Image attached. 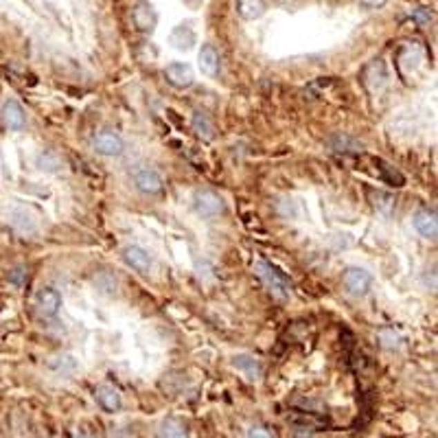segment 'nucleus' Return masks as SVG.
I'll return each instance as SVG.
<instances>
[{"instance_id":"obj_13","label":"nucleus","mask_w":438,"mask_h":438,"mask_svg":"<svg viewBox=\"0 0 438 438\" xmlns=\"http://www.w3.org/2000/svg\"><path fill=\"white\" fill-rule=\"evenodd\" d=\"M198 64H200V70L204 75L215 77L219 73V66H222V59H219L217 48L211 46V44H204L202 50H200V55H198Z\"/></svg>"},{"instance_id":"obj_8","label":"nucleus","mask_w":438,"mask_h":438,"mask_svg":"<svg viewBox=\"0 0 438 438\" xmlns=\"http://www.w3.org/2000/svg\"><path fill=\"white\" fill-rule=\"evenodd\" d=\"M364 84L370 93H381L388 84V70H385V64L381 59L370 61L364 70Z\"/></svg>"},{"instance_id":"obj_10","label":"nucleus","mask_w":438,"mask_h":438,"mask_svg":"<svg viewBox=\"0 0 438 438\" xmlns=\"http://www.w3.org/2000/svg\"><path fill=\"white\" fill-rule=\"evenodd\" d=\"M123 259H125L127 265L138 269V272H143V274H147L151 269V256L145 248H140V246H127L123 250Z\"/></svg>"},{"instance_id":"obj_12","label":"nucleus","mask_w":438,"mask_h":438,"mask_svg":"<svg viewBox=\"0 0 438 438\" xmlns=\"http://www.w3.org/2000/svg\"><path fill=\"white\" fill-rule=\"evenodd\" d=\"M415 228L425 237V239H436L438 233V222H436V213L430 209H421L415 215Z\"/></svg>"},{"instance_id":"obj_21","label":"nucleus","mask_w":438,"mask_h":438,"mask_svg":"<svg viewBox=\"0 0 438 438\" xmlns=\"http://www.w3.org/2000/svg\"><path fill=\"white\" fill-rule=\"evenodd\" d=\"M57 166H59V160L53 156V153H42V156H40V169L55 171Z\"/></svg>"},{"instance_id":"obj_18","label":"nucleus","mask_w":438,"mask_h":438,"mask_svg":"<svg viewBox=\"0 0 438 438\" xmlns=\"http://www.w3.org/2000/svg\"><path fill=\"white\" fill-rule=\"evenodd\" d=\"M235 368H239V370H243L246 372V375L250 377V379H256L261 375V364L256 362L254 357H250V355H239V357H235Z\"/></svg>"},{"instance_id":"obj_7","label":"nucleus","mask_w":438,"mask_h":438,"mask_svg":"<svg viewBox=\"0 0 438 438\" xmlns=\"http://www.w3.org/2000/svg\"><path fill=\"white\" fill-rule=\"evenodd\" d=\"M164 77L166 82H169L171 86L175 88H189L193 86V82H196V75H193V68L189 66V64H182V61H173L169 64V66L164 68Z\"/></svg>"},{"instance_id":"obj_4","label":"nucleus","mask_w":438,"mask_h":438,"mask_svg":"<svg viewBox=\"0 0 438 438\" xmlns=\"http://www.w3.org/2000/svg\"><path fill=\"white\" fill-rule=\"evenodd\" d=\"M93 147H95L97 153H101V156H121L123 149H125V143L119 134H114L110 130H103V132H97L93 136Z\"/></svg>"},{"instance_id":"obj_16","label":"nucleus","mask_w":438,"mask_h":438,"mask_svg":"<svg viewBox=\"0 0 438 438\" xmlns=\"http://www.w3.org/2000/svg\"><path fill=\"white\" fill-rule=\"evenodd\" d=\"M235 9L243 20H259L265 14V0H235Z\"/></svg>"},{"instance_id":"obj_3","label":"nucleus","mask_w":438,"mask_h":438,"mask_svg":"<svg viewBox=\"0 0 438 438\" xmlns=\"http://www.w3.org/2000/svg\"><path fill=\"white\" fill-rule=\"evenodd\" d=\"M342 283H344V287L349 289V294L364 296V294H368V289L372 285V276L364 267H349L342 274Z\"/></svg>"},{"instance_id":"obj_6","label":"nucleus","mask_w":438,"mask_h":438,"mask_svg":"<svg viewBox=\"0 0 438 438\" xmlns=\"http://www.w3.org/2000/svg\"><path fill=\"white\" fill-rule=\"evenodd\" d=\"M132 20H134V27L140 33H151L153 29H156V24H158L156 11H153V7L149 3H145V0H138V3L134 5Z\"/></svg>"},{"instance_id":"obj_23","label":"nucleus","mask_w":438,"mask_h":438,"mask_svg":"<svg viewBox=\"0 0 438 438\" xmlns=\"http://www.w3.org/2000/svg\"><path fill=\"white\" fill-rule=\"evenodd\" d=\"M248 438H274V436L269 434L265 428H250V432H248Z\"/></svg>"},{"instance_id":"obj_1","label":"nucleus","mask_w":438,"mask_h":438,"mask_svg":"<svg viewBox=\"0 0 438 438\" xmlns=\"http://www.w3.org/2000/svg\"><path fill=\"white\" fill-rule=\"evenodd\" d=\"M256 274H259V278L267 285V289L272 292L276 298H289L292 294V283L285 278V274L278 272V269L274 265H269L265 261H259L254 265Z\"/></svg>"},{"instance_id":"obj_22","label":"nucleus","mask_w":438,"mask_h":438,"mask_svg":"<svg viewBox=\"0 0 438 438\" xmlns=\"http://www.w3.org/2000/svg\"><path fill=\"white\" fill-rule=\"evenodd\" d=\"M359 5H362L364 9H381L388 0H357Z\"/></svg>"},{"instance_id":"obj_17","label":"nucleus","mask_w":438,"mask_h":438,"mask_svg":"<svg viewBox=\"0 0 438 438\" xmlns=\"http://www.w3.org/2000/svg\"><path fill=\"white\" fill-rule=\"evenodd\" d=\"M191 125H193V132H196L204 140H211L215 136V125H213V121L206 117L204 112H196V114H193Z\"/></svg>"},{"instance_id":"obj_2","label":"nucleus","mask_w":438,"mask_h":438,"mask_svg":"<svg viewBox=\"0 0 438 438\" xmlns=\"http://www.w3.org/2000/svg\"><path fill=\"white\" fill-rule=\"evenodd\" d=\"M193 206L202 217H217L224 213V200L209 189H202L193 196Z\"/></svg>"},{"instance_id":"obj_11","label":"nucleus","mask_w":438,"mask_h":438,"mask_svg":"<svg viewBox=\"0 0 438 438\" xmlns=\"http://www.w3.org/2000/svg\"><path fill=\"white\" fill-rule=\"evenodd\" d=\"M95 399L103 410L110 412V415H114V412H119L123 408V399H121L119 390H114L112 385H99L95 390Z\"/></svg>"},{"instance_id":"obj_20","label":"nucleus","mask_w":438,"mask_h":438,"mask_svg":"<svg viewBox=\"0 0 438 438\" xmlns=\"http://www.w3.org/2000/svg\"><path fill=\"white\" fill-rule=\"evenodd\" d=\"M410 18L415 20L419 27H425V24H430L432 22V11L428 7H417V9H412V14Z\"/></svg>"},{"instance_id":"obj_5","label":"nucleus","mask_w":438,"mask_h":438,"mask_svg":"<svg viewBox=\"0 0 438 438\" xmlns=\"http://www.w3.org/2000/svg\"><path fill=\"white\" fill-rule=\"evenodd\" d=\"M0 123H3L5 130L20 132L27 125V114H24L22 106L18 101H7L3 110H0Z\"/></svg>"},{"instance_id":"obj_19","label":"nucleus","mask_w":438,"mask_h":438,"mask_svg":"<svg viewBox=\"0 0 438 438\" xmlns=\"http://www.w3.org/2000/svg\"><path fill=\"white\" fill-rule=\"evenodd\" d=\"M158 436H160V438H189V432H187V428H184V425L180 423V421L169 419V421H164V423L160 425Z\"/></svg>"},{"instance_id":"obj_14","label":"nucleus","mask_w":438,"mask_h":438,"mask_svg":"<svg viewBox=\"0 0 438 438\" xmlns=\"http://www.w3.org/2000/svg\"><path fill=\"white\" fill-rule=\"evenodd\" d=\"M196 31H193L191 24H180V27H175L169 35V42L173 48L178 50H191L193 44H196Z\"/></svg>"},{"instance_id":"obj_24","label":"nucleus","mask_w":438,"mask_h":438,"mask_svg":"<svg viewBox=\"0 0 438 438\" xmlns=\"http://www.w3.org/2000/svg\"><path fill=\"white\" fill-rule=\"evenodd\" d=\"M77 438H90V436H77Z\"/></svg>"},{"instance_id":"obj_15","label":"nucleus","mask_w":438,"mask_h":438,"mask_svg":"<svg viewBox=\"0 0 438 438\" xmlns=\"http://www.w3.org/2000/svg\"><path fill=\"white\" fill-rule=\"evenodd\" d=\"M37 307H40V312L48 318H53L57 316L59 312V307H61V296L55 292V289H42L40 294H37Z\"/></svg>"},{"instance_id":"obj_9","label":"nucleus","mask_w":438,"mask_h":438,"mask_svg":"<svg viewBox=\"0 0 438 438\" xmlns=\"http://www.w3.org/2000/svg\"><path fill=\"white\" fill-rule=\"evenodd\" d=\"M134 184L138 191L147 193V196H158V193L164 189V180L158 171L153 169H140L136 175H134Z\"/></svg>"}]
</instances>
